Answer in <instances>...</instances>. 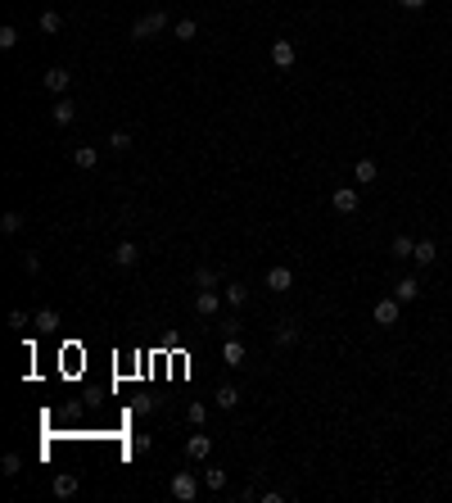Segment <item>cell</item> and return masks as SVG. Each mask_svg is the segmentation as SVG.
<instances>
[{"instance_id":"7a4b0ae2","label":"cell","mask_w":452,"mask_h":503,"mask_svg":"<svg viewBox=\"0 0 452 503\" xmlns=\"http://www.w3.org/2000/svg\"><path fill=\"white\" fill-rule=\"evenodd\" d=\"M371 317H376V327H398V317H403V299H398V295H385L376 308H371Z\"/></svg>"},{"instance_id":"8992f818","label":"cell","mask_w":452,"mask_h":503,"mask_svg":"<svg viewBox=\"0 0 452 503\" xmlns=\"http://www.w3.org/2000/svg\"><path fill=\"white\" fill-rule=\"evenodd\" d=\"M226 299L217 295V290H199V295H194V313L199 317H217V308H222Z\"/></svg>"},{"instance_id":"603a6c76","label":"cell","mask_w":452,"mask_h":503,"mask_svg":"<svg viewBox=\"0 0 452 503\" xmlns=\"http://www.w3.org/2000/svg\"><path fill=\"white\" fill-rule=\"evenodd\" d=\"M172 36H177V41H194V36H199V23H194V19H177Z\"/></svg>"},{"instance_id":"ba28073f","label":"cell","mask_w":452,"mask_h":503,"mask_svg":"<svg viewBox=\"0 0 452 503\" xmlns=\"http://www.w3.org/2000/svg\"><path fill=\"white\" fill-rule=\"evenodd\" d=\"M68 82H73L68 68H50V73H45V91H50V96H68Z\"/></svg>"},{"instance_id":"e575fe53","label":"cell","mask_w":452,"mask_h":503,"mask_svg":"<svg viewBox=\"0 0 452 503\" xmlns=\"http://www.w3.org/2000/svg\"><path fill=\"white\" fill-rule=\"evenodd\" d=\"M403 10H425V0H398Z\"/></svg>"},{"instance_id":"3957f363","label":"cell","mask_w":452,"mask_h":503,"mask_svg":"<svg viewBox=\"0 0 452 503\" xmlns=\"http://www.w3.org/2000/svg\"><path fill=\"white\" fill-rule=\"evenodd\" d=\"M172 499H181V503L199 499V481H194L190 471H177V476H172Z\"/></svg>"},{"instance_id":"cb8c5ba5","label":"cell","mask_w":452,"mask_h":503,"mask_svg":"<svg viewBox=\"0 0 452 503\" xmlns=\"http://www.w3.org/2000/svg\"><path fill=\"white\" fill-rule=\"evenodd\" d=\"M222 358L231 363V367H245V350H240V340H236V336L226 340V350H222Z\"/></svg>"},{"instance_id":"d6986e66","label":"cell","mask_w":452,"mask_h":503,"mask_svg":"<svg viewBox=\"0 0 452 503\" xmlns=\"http://www.w3.org/2000/svg\"><path fill=\"white\" fill-rule=\"evenodd\" d=\"M394 295H398L403 304H411V299H420V281H416V277H403V281L394 286Z\"/></svg>"},{"instance_id":"d6a6232c","label":"cell","mask_w":452,"mask_h":503,"mask_svg":"<svg viewBox=\"0 0 452 503\" xmlns=\"http://www.w3.org/2000/svg\"><path fill=\"white\" fill-rule=\"evenodd\" d=\"M150 445H154L150 436H131V445H127V449H131V453H150Z\"/></svg>"},{"instance_id":"8fae6325","label":"cell","mask_w":452,"mask_h":503,"mask_svg":"<svg viewBox=\"0 0 452 503\" xmlns=\"http://www.w3.org/2000/svg\"><path fill=\"white\" fill-rule=\"evenodd\" d=\"M353 177H357V186H371V182L380 177V164H376V159H357V164H353Z\"/></svg>"},{"instance_id":"e0dca14e","label":"cell","mask_w":452,"mask_h":503,"mask_svg":"<svg viewBox=\"0 0 452 503\" xmlns=\"http://www.w3.org/2000/svg\"><path fill=\"white\" fill-rule=\"evenodd\" d=\"M411 259H416V263H420V268H430V263H434V259H439V245H434V241H430V236H425V241H416V250H411Z\"/></svg>"},{"instance_id":"4316f807","label":"cell","mask_w":452,"mask_h":503,"mask_svg":"<svg viewBox=\"0 0 452 503\" xmlns=\"http://www.w3.org/2000/svg\"><path fill=\"white\" fill-rule=\"evenodd\" d=\"M185 422H190V427H204V422H208V408L199 404V399H194V404L185 408Z\"/></svg>"},{"instance_id":"9a60e30c","label":"cell","mask_w":452,"mask_h":503,"mask_svg":"<svg viewBox=\"0 0 452 503\" xmlns=\"http://www.w3.org/2000/svg\"><path fill=\"white\" fill-rule=\"evenodd\" d=\"M213 404H217V408H226V413H231V408H240V390H236V385H231V381H226V385H217V394H213Z\"/></svg>"},{"instance_id":"f1b7e54d","label":"cell","mask_w":452,"mask_h":503,"mask_svg":"<svg viewBox=\"0 0 452 503\" xmlns=\"http://www.w3.org/2000/svg\"><path fill=\"white\" fill-rule=\"evenodd\" d=\"M36 327H41V331H54V327H59V313H54V308H41V313H36Z\"/></svg>"},{"instance_id":"9c48e42d","label":"cell","mask_w":452,"mask_h":503,"mask_svg":"<svg viewBox=\"0 0 452 503\" xmlns=\"http://www.w3.org/2000/svg\"><path fill=\"white\" fill-rule=\"evenodd\" d=\"M208 453H213V436H190V440H185V458L204 462Z\"/></svg>"},{"instance_id":"52a82bcc","label":"cell","mask_w":452,"mask_h":503,"mask_svg":"<svg viewBox=\"0 0 452 503\" xmlns=\"http://www.w3.org/2000/svg\"><path fill=\"white\" fill-rule=\"evenodd\" d=\"M290 286H294V272L285 268V263L267 268V290H276V295H280V290H290Z\"/></svg>"},{"instance_id":"2e32d148","label":"cell","mask_w":452,"mask_h":503,"mask_svg":"<svg viewBox=\"0 0 452 503\" xmlns=\"http://www.w3.org/2000/svg\"><path fill=\"white\" fill-rule=\"evenodd\" d=\"M50 490H54V499H73L77 494V476H68V471H59L50 481Z\"/></svg>"},{"instance_id":"4dcf8cb0","label":"cell","mask_w":452,"mask_h":503,"mask_svg":"<svg viewBox=\"0 0 452 503\" xmlns=\"http://www.w3.org/2000/svg\"><path fill=\"white\" fill-rule=\"evenodd\" d=\"M0 467H5V476H19V471H23V458H19V453H5V462H0Z\"/></svg>"},{"instance_id":"f546056e","label":"cell","mask_w":452,"mask_h":503,"mask_svg":"<svg viewBox=\"0 0 452 503\" xmlns=\"http://www.w3.org/2000/svg\"><path fill=\"white\" fill-rule=\"evenodd\" d=\"M0 227L10 231V236H14V231H23V213H19V208H10V213L0 218Z\"/></svg>"},{"instance_id":"83f0119b","label":"cell","mask_w":452,"mask_h":503,"mask_svg":"<svg viewBox=\"0 0 452 503\" xmlns=\"http://www.w3.org/2000/svg\"><path fill=\"white\" fill-rule=\"evenodd\" d=\"M14 45H19V28L5 23V28H0V50H14Z\"/></svg>"},{"instance_id":"5bb4252c","label":"cell","mask_w":452,"mask_h":503,"mask_svg":"<svg viewBox=\"0 0 452 503\" xmlns=\"http://www.w3.org/2000/svg\"><path fill=\"white\" fill-rule=\"evenodd\" d=\"M113 263H118V268H136V263H140V250H136V241H122L118 250H113Z\"/></svg>"},{"instance_id":"4fadbf2b","label":"cell","mask_w":452,"mask_h":503,"mask_svg":"<svg viewBox=\"0 0 452 503\" xmlns=\"http://www.w3.org/2000/svg\"><path fill=\"white\" fill-rule=\"evenodd\" d=\"M222 299H226V308H245V299H249L245 281H226L222 286Z\"/></svg>"},{"instance_id":"1f68e13d","label":"cell","mask_w":452,"mask_h":503,"mask_svg":"<svg viewBox=\"0 0 452 503\" xmlns=\"http://www.w3.org/2000/svg\"><path fill=\"white\" fill-rule=\"evenodd\" d=\"M150 408H154V399H150V394H140V399H131V413H136V417H145Z\"/></svg>"},{"instance_id":"ffe728a7","label":"cell","mask_w":452,"mask_h":503,"mask_svg":"<svg viewBox=\"0 0 452 503\" xmlns=\"http://www.w3.org/2000/svg\"><path fill=\"white\" fill-rule=\"evenodd\" d=\"M109 150H113V154H127L131 150V131L127 127H113V131H109Z\"/></svg>"},{"instance_id":"30bf717a","label":"cell","mask_w":452,"mask_h":503,"mask_svg":"<svg viewBox=\"0 0 452 503\" xmlns=\"http://www.w3.org/2000/svg\"><path fill=\"white\" fill-rule=\"evenodd\" d=\"M50 118L59 122V127H68V122L77 118V105H73V100H68V96H59V100H54V105H50Z\"/></svg>"},{"instance_id":"7402d4cb","label":"cell","mask_w":452,"mask_h":503,"mask_svg":"<svg viewBox=\"0 0 452 503\" xmlns=\"http://www.w3.org/2000/svg\"><path fill=\"white\" fill-rule=\"evenodd\" d=\"M41 32H45V36L64 32V14H59V10H45V14H41Z\"/></svg>"},{"instance_id":"484cf974","label":"cell","mask_w":452,"mask_h":503,"mask_svg":"<svg viewBox=\"0 0 452 503\" xmlns=\"http://www.w3.org/2000/svg\"><path fill=\"white\" fill-rule=\"evenodd\" d=\"M389 250H394V259H411L416 241H411V236H394V245H389Z\"/></svg>"},{"instance_id":"836d02e7","label":"cell","mask_w":452,"mask_h":503,"mask_svg":"<svg viewBox=\"0 0 452 503\" xmlns=\"http://www.w3.org/2000/svg\"><path fill=\"white\" fill-rule=\"evenodd\" d=\"M23 272L36 277V272H41V259H36V254H23Z\"/></svg>"},{"instance_id":"6da1fadb","label":"cell","mask_w":452,"mask_h":503,"mask_svg":"<svg viewBox=\"0 0 452 503\" xmlns=\"http://www.w3.org/2000/svg\"><path fill=\"white\" fill-rule=\"evenodd\" d=\"M159 32H168V14L163 10H150L145 19L131 23V36H136V41H150V36H159Z\"/></svg>"},{"instance_id":"7c38bea8","label":"cell","mask_w":452,"mask_h":503,"mask_svg":"<svg viewBox=\"0 0 452 503\" xmlns=\"http://www.w3.org/2000/svg\"><path fill=\"white\" fill-rule=\"evenodd\" d=\"M73 164L82 168V173H91V168H100V150H95V145H77V150H73Z\"/></svg>"},{"instance_id":"44dd1931","label":"cell","mask_w":452,"mask_h":503,"mask_svg":"<svg viewBox=\"0 0 452 503\" xmlns=\"http://www.w3.org/2000/svg\"><path fill=\"white\" fill-rule=\"evenodd\" d=\"M194 286H199V290H217L222 277H217V268H194Z\"/></svg>"},{"instance_id":"277c9868","label":"cell","mask_w":452,"mask_h":503,"mask_svg":"<svg viewBox=\"0 0 452 503\" xmlns=\"http://www.w3.org/2000/svg\"><path fill=\"white\" fill-rule=\"evenodd\" d=\"M294 41H285V36H280V41H271V64L280 68V73H285V68H294Z\"/></svg>"},{"instance_id":"d4e9b609","label":"cell","mask_w":452,"mask_h":503,"mask_svg":"<svg viewBox=\"0 0 452 503\" xmlns=\"http://www.w3.org/2000/svg\"><path fill=\"white\" fill-rule=\"evenodd\" d=\"M204 485H208L213 494H222V490H226V471H222V467H208V471H204Z\"/></svg>"},{"instance_id":"ac0fdd59","label":"cell","mask_w":452,"mask_h":503,"mask_svg":"<svg viewBox=\"0 0 452 503\" xmlns=\"http://www.w3.org/2000/svg\"><path fill=\"white\" fill-rule=\"evenodd\" d=\"M294 345H299V327H294V322H280L276 327V350H294Z\"/></svg>"},{"instance_id":"5b68a950","label":"cell","mask_w":452,"mask_h":503,"mask_svg":"<svg viewBox=\"0 0 452 503\" xmlns=\"http://www.w3.org/2000/svg\"><path fill=\"white\" fill-rule=\"evenodd\" d=\"M330 204H335V213H357V204H362V200H357V186H339L330 195Z\"/></svg>"}]
</instances>
